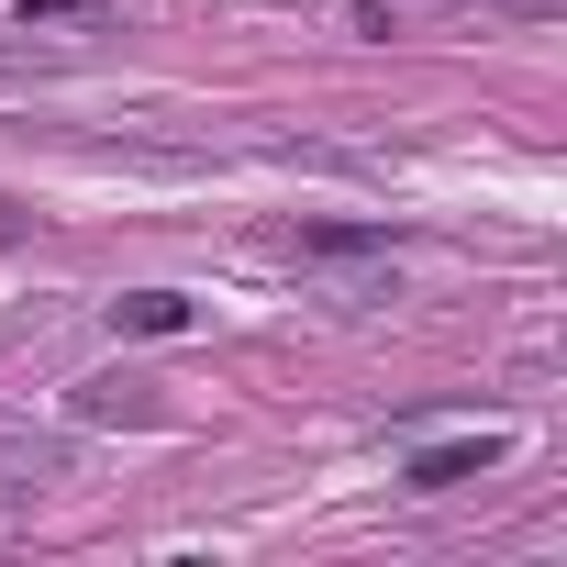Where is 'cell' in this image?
I'll use <instances>...</instances> for the list:
<instances>
[{"label": "cell", "instance_id": "cell-1", "mask_svg": "<svg viewBox=\"0 0 567 567\" xmlns=\"http://www.w3.org/2000/svg\"><path fill=\"white\" fill-rule=\"evenodd\" d=\"M478 467H501V434H456V445H423V456H412V489H456V478H478Z\"/></svg>", "mask_w": 567, "mask_h": 567}, {"label": "cell", "instance_id": "cell-2", "mask_svg": "<svg viewBox=\"0 0 567 567\" xmlns=\"http://www.w3.org/2000/svg\"><path fill=\"white\" fill-rule=\"evenodd\" d=\"M112 323H123V334H189L200 312H189L178 290H123V301H112Z\"/></svg>", "mask_w": 567, "mask_h": 567}, {"label": "cell", "instance_id": "cell-3", "mask_svg": "<svg viewBox=\"0 0 567 567\" xmlns=\"http://www.w3.org/2000/svg\"><path fill=\"white\" fill-rule=\"evenodd\" d=\"M112 412H145L134 379H90V390H79V423H112Z\"/></svg>", "mask_w": 567, "mask_h": 567}, {"label": "cell", "instance_id": "cell-4", "mask_svg": "<svg viewBox=\"0 0 567 567\" xmlns=\"http://www.w3.org/2000/svg\"><path fill=\"white\" fill-rule=\"evenodd\" d=\"M101 0H23V23H90Z\"/></svg>", "mask_w": 567, "mask_h": 567}]
</instances>
